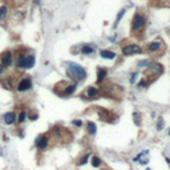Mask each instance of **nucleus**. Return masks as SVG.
Returning a JSON list of instances; mask_svg holds the SVG:
<instances>
[{"instance_id":"4468645a","label":"nucleus","mask_w":170,"mask_h":170,"mask_svg":"<svg viewBox=\"0 0 170 170\" xmlns=\"http://www.w3.org/2000/svg\"><path fill=\"white\" fill-rule=\"evenodd\" d=\"M35 55H32V53H28L25 57V69H32L33 66H35Z\"/></svg>"},{"instance_id":"a211bd4d","label":"nucleus","mask_w":170,"mask_h":170,"mask_svg":"<svg viewBox=\"0 0 170 170\" xmlns=\"http://www.w3.org/2000/svg\"><path fill=\"white\" fill-rule=\"evenodd\" d=\"M98 116H100V120H104L106 122H111L108 117H112V113L105 111V109H98Z\"/></svg>"},{"instance_id":"0eeeda50","label":"nucleus","mask_w":170,"mask_h":170,"mask_svg":"<svg viewBox=\"0 0 170 170\" xmlns=\"http://www.w3.org/2000/svg\"><path fill=\"white\" fill-rule=\"evenodd\" d=\"M31 88H32V80L29 77H23L18 82V85H16L18 92H27V91H29Z\"/></svg>"},{"instance_id":"aec40b11","label":"nucleus","mask_w":170,"mask_h":170,"mask_svg":"<svg viewBox=\"0 0 170 170\" xmlns=\"http://www.w3.org/2000/svg\"><path fill=\"white\" fill-rule=\"evenodd\" d=\"M86 128H88V132L91 136H95L96 134V124L92 121H89L88 124H86Z\"/></svg>"},{"instance_id":"c756f323","label":"nucleus","mask_w":170,"mask_h":170,"mask_svg":"<svg viewBox=\"0 0 170 170\" xmlns=\"http://www.w3.org/2000/svg\"><path fill=\"white\" fill-rule=\"evenodd\" d=\"M8 2L9 3H15V4H16V3H19V4H20V3H23L24 0H8Z\"/></svg>"},{"instance_id":"39448f33","label":"nucleus","mask_w":170,"mask_h":170,"mask_svg":"<svg viewBox=\"0 0 170 170\" xmlns=\"http://www.w3.org/2000/svg\"><path fill=\"white\" fill-rule=\"evenodd\" d=\"M121 52L124 56H132V55H140L142 53V48L138 44H125L121 48Z\"/></svg>"},{"instance_id":"f3484780","label":"nucleus","mask_w":170,"mask_h":170,"mask_svg":"<svg viewBox=\"0 0 170 170\" xmlns=\"http://www.w3.org/2000/svg\"><path fill=\"white\" fill-rule=\"evenodd\" d=\"M9 13V5H0V23L3 21V20H5V18L8 16Z\"/></svg>"},{"instance_id":"2f4dec72","label":"nucleus","mask_w":170,"mask_h":170,"mask_svg":"<svg viewBox=\"0 0 170 170\" xmlns=\"http://www.w3.org/2000/svg\"><path fill=\"white\" fill-rule=\"evenodd\" d=\"M29 118H31V120H36V118H37V114H31V116H29Z\"/></svg>"},{"instance_id":"b1692460","label":"nucleus","mask_w":170,"mask_h":170,"mask_svg":"<svg viewBox=\"0 0 170 170\" xmlns=\"http://www.w3.org/2000/svg\"><path fill=\"white\" fill-rule=\"evenodd\" d=\"M89 157H91V154H86V156H84V157L81 158V161H79V162H77V165H79V166H82V165H85L86 162H88Z\"/></svg>"},{"instance_id":"473e14b6","label":"nucleus","mask_w":170,"mask_h":170,"mask_svg":"<svg viewBox=\"0 0 170 170\" xmlns=\"http://www.w3.org/2000/svg\"><path fill=\"white\" fill-rule=\"evenodd\" d=\"M169 134H170V132H169Z\"/></svg>"},{"instance_id":"1a4fd4ad","label":"nucleus","mask_w":170,"mask_h":170,"mask_svg":"<svg viewBox=\"0 0 170 170\" xmlns=\"http://www.w3.org/2000/svg\"><path fill=\"white\" fill-rule=\"evenodd\" d=\"M162 49V41L159 39L157 40H153V41H150L148 44V47H146V51H148L149 53H152V55H154V53H158L159 51Z\"/></svg>"},{"instance_id":"f03ea898","label":"nucleus","mask_w":170,"mask_h":170,"mask_svg":"<svg viewBox=\"0 0 170 170\" xmlns=\"http://www.w3.org/2000/svg\"><path fill=\"white\" fill-rule=\"evenodd\" d=\"M162 73H164V65H162L161 63H158V61L149 63L148 69H146V76H148V77H150L149 81H153L154 79L159 77Z\"/></svg>"},{"instance_id":"bb28decb","label":"nucleus","mask_w":170,"mask_h":170,"mask_svg":"<svg viewBox=\"0 0 170 170\" xmlns=\"http://www.w3.org/2000/svg\"><path fill=\"white\" fill-rule=\"evenodd\" d=\"M137 75H138V73H132V75H130V79H129V82H130V84H134V82H136V80H137Z\"/></svg>"},{"instance_id":"7ed1b4c3","label":"nucleus","mask_w":170,"mask_h":170,"mask_svg":"<svg viewBox=\"0 0 170 170\" xmlns=\"http://www.w3.org/2000/svg\"><path fill=\"white\" fill-rule=\"evenodd\" d=\"M146 24V18L145 15H142V13H134V16H133L132 19V23H130V31L132 33H136L138 31H141L142 28L145 27Z\"/></svg>"},{"instance_id":"72a5a7b5","label":"nucleus","mask_w":170,"mask_h":170,"mask_svg":"<svg viewBox=\"0 0 170 170\" xmlns=\"http://www.w3.org/2000/svg\"><path fill=\"white\" fill-rule=\"evenodd\" d=\"M0 2H2V0H0Z\"/></svg>"},{"instance_id":"9d476101","label":"nucleus","mask_w":170,"mask_h":170,"mask_svg":"<svg viewBox=\"0 0 170 170\" xmlns=\"http://www.w3.org/2000/svg\"><path fill=\"white\" fill-rule=\"evenodd\" d=\"M25 57H27V53L18 52L15 59V65L18 69H25Z\"/></svg>"},{"instance_id":"5701e85b","label":"nucleus","mask_w":170,"mask_h":170,"mask_svg":"<svg viewBox=\"0 0 170 170\" xmlns=\"http://www.w3.org/2000/svg\"><path fill=\"white\" fill-rule=\"evenodd\" d=\"M25 117H27V112H25V111L20 112V114H19V118H18V121L20 122V124H23V122L25 121Z\"/></svg>"},{"instance_id":"2eb2a0df","label":"nucleus","mask_w":170,"mask_h":170,"mask_svg":"<svg viewBox=\"0 0 170 170\" xmlns=\"http://www.w3.org/2000/svg\"><path fill=\"white\" fill-rule=\"evenodd\" d=\"M16 121V114L13 112H8L4 114V122L7 125H12Z\"/></svg>"},{"instance_id":"f257e3e1","label":"nucleus","mask_w":170,"mask_h":170,"mask_svg":"<svg viewBox=\"0 0 170 170\" xmlns=\"http://www.w3.org/2000/svg\"><path fill=\"white\" fill-rule=\"evenodd\" d=\"M66 71H68V76L75 81H82L86 79V71L76 63H66Z\"/></svg>"},{"instance_id":"423d86ee","label":"nucleus","mask_w":170,"mask_h":170,"mask_svg":"<svg viewBox=\"0 0 170 170\" xmlns=\"http://www.w3.org/2000/svg\"><path fill=\"white\" fill-rule=\"evenodd\" d=\"M15 63V57H13V53L11 51H5L2 55V64L4 68H11Z\"/></svg>"},{"instance_id":"a878e982","label":"nucleus","mask_w":170,"mask_h":170,"mask_svg":"<svg viewBox=\"0 0 170 170\" xmlns=\"http://www.w3.org/2000/svg\"><path fill=\"white\" fill-rule=\"evenodd\" d=\"M162 128H164V118L158 117V120H157V130H161Z\"/></svg>"},{"instance_id":"6e6552de","label":"nucleus","mask_w":170,"mask_h":170,"mask_svg":"<svg viewBox=\"0 0 170 170\" xmlns=\"http://www.w3.org/2000/svg\"><path fill=\"white\" fill-rule=\"evenodd\" d=\"M81 96L84 100H93V98H97L100 96V91L96 86H88Z\"/></svg>"},{"instance_id":"cd10ccee","label":"nucleus","mask_w":170,"mask_h":170,"mask_svg":"<svg viewBox=\"0 0 170 170\" xmlns=\"http://www.w3.org/2000/svg\"><path fill=\"white\" fill-rule=\"evenodd\" d=\"M149 63H150L149 60H142V61H140V63H138V66H140V68H142V66H148V65H149Z\"/></svg>"},{"instance_id":"412c9836","label":"nucleus","mask_w":170,"mask_h":170,"mask_svg":"<svg viewBox=\"0 0 170 170\" xmlns=\"http://www.w3.org/2000/svg\"><path fill=\"white\" fill-rule=\"evenodd\" d=\"M91 164L93 168H100V166H101V159L95 156V157H92V159H91Z\"/></svg>"},{"instance_id":"f8f14e48","label":"nucleus","mask_w":170,"mask_h":170,"mask_svg":"<svg viewBox=\"0 0 170 170\" xmlns=\"http://www.w3.org/2000/svg\"><path fill=\"white\" fill-rule=\"evenodd\" d=\"M100 56L105 60H114L117 57V55L113 51H109V49H102V51H100Z\"/></svg>"},{"instance_id":"6ab92c4d","label":"nucleus","mask_w":170,"mask_h":170,"mask_svg":"<svg viewBox=\"0 0 170 170\" xmlns=\"http://www.w3.org/2000/svg\"><path fill=\"white\" fill-rule=\"evenodd\" d=\"M125 12H126V9H125V8L120 9V12L117 13V18H116V21H114V24H113V28H117V27H118V24H120V23H121V19L124 18Z\"/></svg>"},{"instance_id":"20e7f679","label":"nucleus","mask_w":170,"mask_h":170,"mask_svg":"<svg viewBox=\"0 0 170 170\" xmlns=\"http://www.w3.org/2000/svg\"><path fill=\"white\" fill-rule=\"evenodd\" d=\"M60 85L63 86V89L61 91H57L56 93H59V95L63 96V97L73 95V93L76 92V89H77V81H75V82H60Z\"/></svg>"},{"instance_id":"393cba45","label":"nucleus","mask_w":170,"mask_h":170,"mask_svg":"<svg viewBox=\"0 0 170 170\" xmlns=\"http://www.w3.org/2000/svg\"><path fill=\"white\" fill-rule=\"evenodd\" d=\"M148 84H149V80H148V79H142L141 81L138 82L137 86H138L140 89H141V88H145V86H148Z\"/></svg>"},{"instance_id":"9b49d317","label":"nucleus","mask_w":170,"mask_h":170,"mask_svg":"<svg viewBox=\"0 0 170 170\" xmlns=\"http://www.w3.org/2000/svg\"><path fill=\"white\" fill-rule=\"evenodd\" d=\"M48 136L47 134H41V136H39L37 138H36V141H35V144L36 146H37L39 149H41V150H44V149L48 146Z\"/></svg>"},{"instance_id":"ddd939ff","label":"nucleus","mask_w":170,"mask_h":170,"mask_svg":"<svg viewBox=\"0 0 170 170\" xmlns=\"http://www.w3.org/2000/svg\"><path fill=\"white\" fill-rule=\"evenodd\" d=\"M106 75H108V71H106L105 68H102V66H98L97 68V81L96 82H97V84H101L105 80Z\"/></svg>"},{"instance_id":"4be33fe9","label":"nucleus","mask_w":170,"mask_h":170,"mask_svg":"<svg viewBox=\"0 0 170 170\" xmlns=\"http://www.w3.org/2000/svg\"><path fill=\"white\" fill-rule=\"evenodd\" d=\"M140 117H141V114H140L138 112H134V113H133V120H134V124L137 125V126L141 125V120H140Z\"/></svg>"},{"instance_id":"7c9ffc66","label":"nucleus","mask_w":170,"mask_h":170,"mask_svg":"<svg viewBox=\"0 0 170 170\" xmlns=\"http://www.w3.org/2000/svg\"><path fill=\"white\" fill-rule=\"evenodd\" d=\"M3 73H4V66H3V64L0 63V76H2Z\"/></svg>"},{"instance_id":"c85d7f7f","label":"nucleus","mask_w":170,"mask_h":170,"mask_svg":"<svg viewBox=\"0 0 170 170\" xmlns=\"http://www.w3.org/2000/svg\"><path fill=\"white\" fill-rule=\"evenodd\" d=\"M72 124L75 125V126H77V128H80V126L82 125V121H81V120H73Z\"/></svg>"},{"instance_id":"dca6fc26","label":"nucleus","mask_w":170,"mask_h":170,"mask_svg":"<svg viewBox=\"0 0 170 170\" xmlns=\"http://www.w3.org/2000/svg\"><path fill=\"white\" fill-rule=\"evenodd\" d=\"M80 52H81L82 55H92V53L95 52V47L91 44H84L80 48Z\"/></svg>"}]
</instances>
